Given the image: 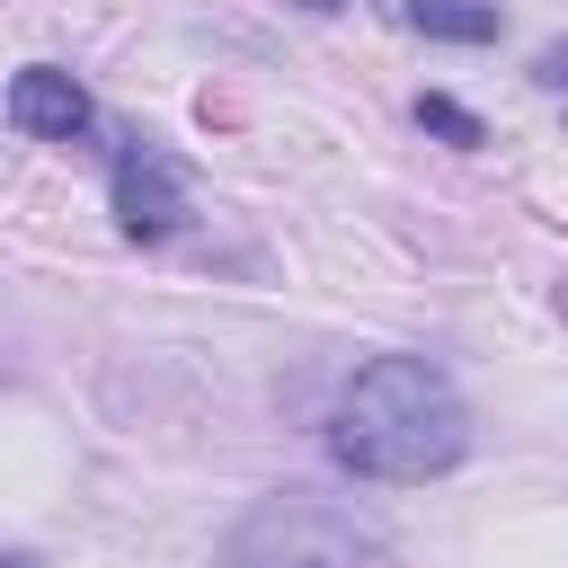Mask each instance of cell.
<instances>
[{
  "label": "cell",
  "instance_id": "cell-8",
  "mask_svg": "<svg viewBox=\"0 0 568 568\" xmlns=\"http://www.w3.org/2000/svg\"><path fill=\"white\" fill-rule=\"evenodd\" d=\"M0 568H27V559H0Z\"/></svg>",
  "mask_w": 568,
  "mask_h": 568
},
{
  "label": "cell",
  "instance_id": "cell-1",
  "mask_svg": "<svg viewBox=\"0 0 568 568\" xmlns=\"http://www.w3.org/2000/svg\"><path fill=\"white\" fill-rule=\"evenodd\" d=\"M328 453L355 470V479H435L470 453V408L462 390L426 364V355H373L355 364V382L337 390V417H328Z\"/></svg>",
  "mask_w": 568,
  "mask_h": 568
},
{
  "label": "cell",
  "instance_id": "cell-5",
  "mask_svg": "<svg viewBox=\"0 0 568 568\" xmlns=\"http://www.w3.org/2000/svg\"><path fill=\"white\" fill-rule=\"evenodd\" d=\"M417 36H444V44H488L497 36V9L488 0H408L399 9Z\"/></svg>",
  "mask_w": 568,
  "mask_h": 568
},
{
  "label": "cell",
  "instance_id": "cell-6",
  "mask_svg": "<svg viewBox=\"0 0 568 568\" xmlns=\"http://www.w3.org/2000/svg\"><path fill=\"white\" fill-rule=\"evenodd\" d=\"M417 124H426V133H444V142H462V151H470V142H488V124H479L470 106H453L444 89H426V98H417Z\"/></svg>",
  "mask_w": 568,
  "mask_h": 568
},
{
  "label": "cell",
  "instance_id": "cell-3",
  "mask_svg": "<svg viewBox=\"0 0 568 568\" xmlns=\"http://www.w3.org/2000/svg\"><path fill=\"white\" fill-rule=\"evenodd\" d=\"M178 213H186L178 160L151 151V142H124V151H115V222H124V240H169Z\"/></svg>",
  "mask_w": 568,
  "mask_h": 568
},
{
  "label": "cell",
  "instance_id": "cell-2",
  "mask_svg": "<svg viewBox=\"0 0 568 568\" xmlns=\"http://www.w3.org/2000/svg\"><path fill=\"white\" fill-rule=\"evenodd\" d=\"M222 568H373V532L320 497H266L222 541Z\"/></svg>",
  "mask_w": 568,
  "mask_h": 568
},
{
  "label": "cell",
  "instance_id": "cell-7",
  "mask_svg": "<svg viewBox=\"0 0 568 568\" xmlns=\"http://www.w3.org/2000/svg\"><path fill=\"white\" fill-rule=\"evenodd\" d=\"M302 9H337V0H302Z\"/></svg>",
  "mask_w": 568,
  "mask_h": 568
},
{
  "label": "cell",
  "instance_id": "cell-4",
  "mask_svg": "<svg viewBox=\"0 0 568 568\" xmlns=\"http://www.w3.org/2000/svg\"><path fill=\"white\" fill-rule=\"evenodd\" d=\"M9 124L36 133V142H80L89 133V89L71 71H53V62H27L9 80Z\"/></svg>",
  "mask_w": 568,
  "mask_h": 568
}]
</instances>
